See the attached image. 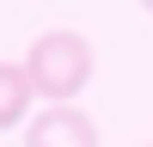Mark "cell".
Listing matches in <instances>:
<instances>
[{
    "label": "cell",
    "mask_w": 153,
    "mask_h": 147,
    "mask_svg": "<svg viewBox=\"0 0 153 147\" xmlns=\"http://www.w3.org/2000/svg\"><path fill=\"white\" fill-rule=\"evenodd\" d=\"M31 74H25V61H0V129H19L25 110H31Z\"/></svg>",
    "instance_id": "obj_3"
},
{
    "label": "cell",
    "mask_w": 153,
    "mask_h": 147,
    "mask_svg": "<svg viewBox=\"0 0 153 147\" xmlns=\"http://www.w3.org/2000/svg\"><path fill=\"white\" fill-rule=\"evenodd\" d=\"M25 74H31V92H43L49 104H74L92 80V43L80 31H37L25 49Z\"/></svg>",
    "instance_id": "obj_1"
},
{
    "label": "cell",
    "mask_w": 153,
    "mask_h": 147,
    "mask_svg": "<svg viewBox=\"0 0 153 147\" xmlns=\"http://www.w3.org/2000/svg\"><path fill=\"white\" fill-rule=\"evenodd\" d=\"M147 12H153V6H147Z\"/></svg>",
    "instance_id": "obj_4"
},
{
    "label": "cell",
    "mask_w": 153,
    "mask_h": 147,
    "mask_svg": "<svg viewBox=\"0 0 153 147\" xmlns=\"http://www.w3.org/2000/svg\"><path fill=\"white\" fill-rule=\"evenodd\" d=\"M25 147H98V122L80 104H49L25 122Z\"/></svg>",
    "instance_id": "obj_2"
}]
</instances>
